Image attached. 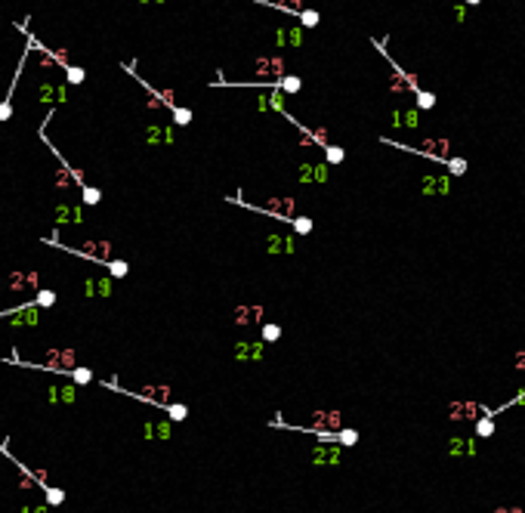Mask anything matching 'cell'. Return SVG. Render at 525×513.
Segmentation results:
<instances>
[{
	"mask_svg": "<svg viewBox=\"0 0 525 513\" xmlns=\"http://www.w3.org/2000/svg\"><path fill=\"white\" fill-rule=\"evenodd\" d=\"M417 102H420V108H429V105H432V102H436V99H432V93H423V90H420V96H417Z\"/></svg>",
	"mask_w": 525,
	"mask_h": 513,
	"instance_id": "obj_9",
	"label": "cell"
},
{
	"mask_svg": "<svg viewBox=\"0 0 525 513\" xmlns=\"http://www.w3.org/2000/svg\"><path fill=\"white\" fill-rule=\"evenodd\" d=\"M466 4H479V0H466Z\"/></svg>",
	"mask_w": 525,
	"mask_h": 513,
	"instance_id": "obj_18",
	"label": "cell"
},
{
	"mask_svg": "<svg viewBox=\"0 0 525 513\" xmlns=\"http://www.w3.org/2000/svg\"><path fill=\"white\" fill-rule=\"evenodd\" d=\"M451 411H454L451 417H473V414L479 411V405H454Z\"/></svg>",
	"mask_w": 525,
	"mask_h": 513,
	"instance_id": "obj_3",
	"label": "cell"
},
{
	"mask_svg": "<svg viewBox=\"0 0 525 513\" xmlns=\"http://www.w3.org/2000/svg\"><path fill=\"white\" fill-rule=\"evenodd\" d=\"M68 81H71V84H81V81H84V68L68 65Z\"/></svg>",
	"mask_w": 525,
	"mask_h": 513,
	"instance_id": "obj_6",
	"label": "cell"
},
{
	"mask_svg": "<svg viewBox=\"0 0 525 513\" xmlns=\"http://www.w3.org/2000/svg\"><path fill=\"white\" fill-rule=\"evenodd\" d=\"M451 170H454V173H463L466 164H463V161H451Z\"/></svg>",
	"mask_w": 525,
	"mask_h": 513,
	"instance_id": "obj_14",
	"label": "cell"
},
{
	"mask_svg": "<svg viewBox=\"0 0 525 513\" xmlns=\"http://www.w3.org/2000/svg\"><path fill=\"white\" fill-rule=\"evenodd\" d=\"M451 454H476V442H460V439H454V442H451Z\"/></svg>",
	"mask_w": 525,
	"mask_h": 513,
	"instance_id": "obj_1",
	"label": "cell"
},
{
	"mask_svg": "<svg viewBox=\"0 0 525 513\" xmlns=\"http://www.w3.org/2000/svg\"><path fill=\"white\" fill-rule=\"evenodd\" d=\"M494 513H519V510H516V507H513V510H506V507H500V510H494Z\"/></svg>",
	"mask_w": 525,
	"mask_h": 513,
	"instance_id": "obj_17",
	"label": "cell"
},
{
	"mask_svg": "<svg viewBox=\"0 0 525 513\" xmlns=\"http://www.w3.org/2000/svg\"><path fill=\"white\" fill-rule=\"evenodd\" d=\"M328 161H331V164L343 161V149H328Z\"/></svg>",
	"mask_w": 525,
	"mask_h": 513,
	"instance_id": "obj_11",
	"label": "cell"
},
{
	"mask_svg": "<svg viewBox=\"0 0 525 513\" xmlns=\"http://www.w3.org/2000/svg\"><path fill=\"white\" fill-rule=\"evenodd\" d=\"M173 121H176L179 127H183V124H189V121H192V112H189V108H173Z\"/></svg>",
	"mask_w": 525,
	"mask_h": 513,
	"instance_id": "obj_5",
	"label": "cell"
},
{
	"mask_svg": "<svg viewBox=\"0 0 525 513\" xmlns=\"http://www.w3.org/2000/svg\"><path fill=\"white\" fill-rule=\"evenodd\" d=\"M300 22H303L306 28L318 25V13H315V10H303V13H300Z\"/></svg>",
	"mask_w": 525,
	"mask_h": 513,
	"instance_id": "obj_4",
	"label": "cell"
},
{
	"mask_svg": "<svg viewBox=\"0 0 525 513\" xmlns=\"http://www.w3.org/2000/svg\"><path fill=\"white\" fill-rule=\"evenodd\" d=\"M112 272H115V276H124V272H127V263H112Z\"/></svg>",
	"mask_w": 525,
	"mask_h": 513,
	"instance_id": "obj_13",
	"label": "cell"
},
{
	"mask_svg": "<svg viewBox=\"0 0 525 513\" xmlns=\"http://www.w3.org/2000/svg\"><path fill=\"white\" fill-rule=\"evenodd\" d=\"M340 439H343V442H349V445H352V442H355V433H352V430H349V433H343V436H340Z\"/></svg>",
	"mask_w": 525,
	"mask_h": 513,
	"instance_id": "obj_16",
	"label": "cell"
},
{
	"mask_svg": "<svg viewBox=\"0 0 525 513\" xmlns=\"http://www.w3.org/2000/svg\"><path fill=\"white\" fill-rule=\"evenodd\" d=\"M62 498H65V494H62L59 488H50V491H47V501H50V504H59Z\"/></svg>",
	"mask_w": 525,
	"mask_h": 513,
	"instance_id": "obj_8",
	"label": "cell"
},
{
	"mask_svg": "<svg viewBox=\"0 0 525 513\" xmlns=\"http://www.w3.org/2000/svg\"><path fill=\"white\" fill-rule=\"evenodd\" d=\"M491 430H494L491 420H479V433H482V436H491Z\"/></svg>",
	"mask_w": 525,
	"mask_h": 513,
	"instance_id": "obj_10",
	"label": "cell"
},
{
	"mask_svg": "<svg viewBox=\"0 0 525 513\" xmlns=\"http://www.w3.org/2000/svg\"><path fill=\"white\" fill-rule=\"evenodd\" d=\"M297 90H300V78H284L278 84V93H297Z\"/></svg>",
	"mask_w": 525,
	"mask_h": 513,
	"instance_id": "obj_2",
	"label": "cell"
},
{
	"mask_svg": "<svg viewBox=\"0 0 525 513\" xmlns=\"http://www.w3.org/2000/svg\"><path fill=\"white\" fill-rule=\"evenodd\" d=\"M309 229H312L309 219H297V232H309Z\"/></svg>",
	"mask_w": 525,
	"mask_h": 513,
	"instance_id": "obj_12",
	"label": "cell"
},
{
	"mask_svg": "<svg viewBox=\"0 0 525 513\" xmlns=\"http://www.w3.org/2000/svg\"><path fill=\"white\" fill-rule=\"evenodd\" d=\"M75 380H81V383H87V380H90V371H75Z\"/></svg>",
	"mask_w": 525,
	"mask_h": 513,
	"instance_id": "obj_15",
	"label": "cell"
},
{
	"mask_svg": "<svg viewBox=\"0 0 525 513\" xmlns=\"http://www.w3.org/2000/svg\"><path fill=\"white\" fill-rule=\"evenodd\" d=\"M84 201H87V204H96V201H99V192L87 186V189H84Z\"/></svg>",
	"mask_w": 525,
	"mask_h": 513,
	"instance_id": "obj_7",
	"label": "cell"
}]
</instances>
